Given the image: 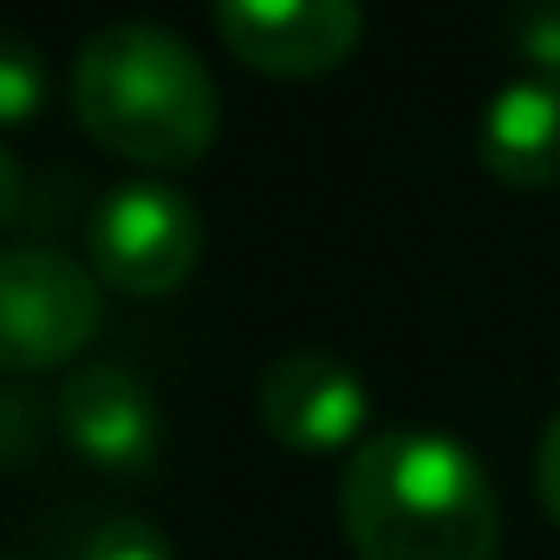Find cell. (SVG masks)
<instances>
[{"mask_svg":"<svg viewBox=\"0 0 560 560\" xmlns=\"http://www.w3.org/2000/svg\"><path fill=\"white\" fill-rule=\"evenodd\" d=\"M339 522L359 560H495L502 502L456 430L385 423L346 463Z\"/></svg>","mask_w":560,"mask_h":560,"instance_id":"obj_1","label":"cell"},{"mask_svg":"<svg viewBox=\"0 0 560 560\" xmlns=\"http://www.w3.org/2000/svg\"><path fill=\"white\" fill-rule=\"evenodd\" d=\"M72 112L131 163H189L215 143L222 92L202 52L163 20H105L72 59Z\"/></svg>","mask_w":560,"mask_h":560,"instance_id":"obj_2","label":"cell"},{"mask_svg":"<svg viewBox=\"0 0 560 560\" xmlns=\"http://www.w3.org/2000/svg\"><path fill=\"white\" fill-rule=\"evenodd\" d=\"M105 326V280L52 242H0V372L79 359Z\"/></svg>","mask_w":560,"mask_h":560,"instance_id":"obj_3","label":"cell"},{"mask_svg":"<svg viewBox=\"0 0 560 560\" xmlns=\"http://www.w3.org/2000/svg\"><path fill=\"white\" fill-rule=\"evenodd\" d=\"M202 255V215L176 183L125 176L85 215V261L105 287L170 293Z\"/></svg>","mask_w":560,"mask_h":560,"instance_id":"obj_4","label":"cell"},{"mask_svg":"<svg viewBox=\"0 0 560 560\" xmlns=\"http://www.w3.org/2000/svg\"><path fill=\"white\" fill-rule=\"evenodd\" d=\"M359 0H215V33L229 39V52L275 79L332 72L359 46Z\"/></svg>","mask_w":560,"mask_h":560,"instance_id":"obj_5","label":"cell"},{"mask_svg":"<svg viewBox=\"0 0 560 560\" xmlns=\"http://www.w3.org/2000/svg\"><path fill=\"white\" fill-rule=\"evenodd\" d=\"M52 418H59V436L98 469H143L163 443L156 392L118 359L72 365L52 392Z\"/></svg>","mask_w":560,"mask_h":560,"instance_id":"obj_6","label":"cell"},{"mask_svg":"<svg viewBox=\"0 0 560 560\" xmlns=\"http://www.w3.org/2000/svg\"><path fill=\"white\" fill-rule=\"evenodd\" d=\"M255 405H261V423L293 450H346L372 418L365 378L346 359L319 352V346L268 359L261 385H255Z\"/></svg>","mask_w":560,"mask_h":560,"instance_id":"obj_7","label":"cell"},{"mask_svg":"<svg viewBox=\"0 0 560 560\" xmlns=\"http://www.w3.org/2000/svg\"><path fill=\"white\" fill-rule=\"evenodd\" d=\"M476 150L502 183H522V189L560 183V72H541V66L509 72L482 105Z\"/></svg>","mask_w":560,"mask_h":560,"instance_id":"obj_8","label":"cell"},{"mask_svg":"<svg viewBox=\"0 0 560 560\" xmlns=\"http://www.w3.org/2000/svg\"><path fill=\"white\" fill-rule=\"evenodd\" d=\"M66 560H176L170 535L138 509H98L72 528Z\"/></svg>","mask_w":560,"mask_h":560,"instance_id":"obj_9","label":"cell"},{"mask_svg":"<svg viewBox=\"0 0 560 560\" xmlns=\"http://www.w3.org/2000/svg\"><path fill=\"white\" fill-rule=\"evenodd\" d=\"M46 59L39 46L20 33V26H0V131L26 125L39 105H46Z\"/></svg>","mask_w":560,"mask_h":560,"instance_id":"obj_10","label":"cell"},{"mask_svg":"<svg viewBox=\"0 0 560 560\" xmlns=\"http://www.w3.org/2000/svg\"><path fill=\"white\" fill-rule=\"evenodd\" d=\"M509 46L522 52V66L560 72V0H515V13H509Z\"/></svg>","mask_w":560,"mask_h":560,"instance_id":"obj_11","label":"cell"},{"mask_svg":"<svg viewBox=\"0 0 560 560\" xmlns=\"http://www.w3.org/2000/svg\"><path fill=\"white\" fill-rule=\"evenodd\" d=\"M535 489H541L548 515L560 522V411L548 418V430H541V443H535Z\"/></svg>","mask_w":560,"mask_h":560,"instance_id":"obj_12","label":"cell"},{"mask_svg":"<svg viewBox=\"0 0 560 560\" xmlns=\"http://www.w3.org/2000/svg\"><path fill=\"white\" fill-rule=\"evenodd\" d=\"M20 196H26V170H20V156L0 143V229L20 215Z\"/></svg>","mask_w":560,"mask_h":560,"instance_id":"obj_13","label":"cell"},{"mask_svg":"<svg viewBox=\"0 0 560 560\" xmlns=\"http://www.w3.org/2000/svg\"><path fill=\"white\" fill-rule=\"evenodd\" d=\"M0 560H13V555H0Z\"/></svg>","mask_w":560,"mask_h":560,"instance_id":"obj_14","label":"cell"}]
</instances>
